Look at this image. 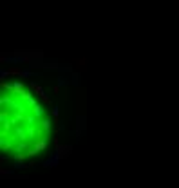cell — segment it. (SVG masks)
Segmentation results:
<instances>
[{
	"label": "cell",
	"mask_w": 179,
	"mask_h": 188,
	"mask_svg": "<svg viewBox=\"0 0 179 188\" xmlns=\"http://www.w3.org/2000/svg\"><path fill=\"white\" fill-rule=\"evenodd\" d=\"M2 60H4V62H8V63H22L24 56H4Z\"/></svg>",
	"instance_id": "1"
},
{
	"label": "cell",
	"mask_w": 179,
	"mask_h": 188,
	"mask_svg": "<svg viewBox=\"0 0 179 188\" xmlns=\"http://www.w3.org/2000/svg\"><path fill=\"white\" fill-rule=\"evenodd\" d=\"M20 76L22 78H29V76H34L33 71H20Z\"/></svg>",
	"instance_id": "2"
},
{
	"label": "cell",
	"mask_w": 179,
	"mask_h": 188,
	"mask_svg": "<svg viewBox=\"0 0 179 188\" xmlns=\"http://www.w3.org/2000/svg\"><path fill=\"white\" fill-rule=\"evenodd\" d=\"M58 85L61 87V85H67V76H60L58 78Z\"/></svg>",
	"instance_id": "3"
}]
</instances>
